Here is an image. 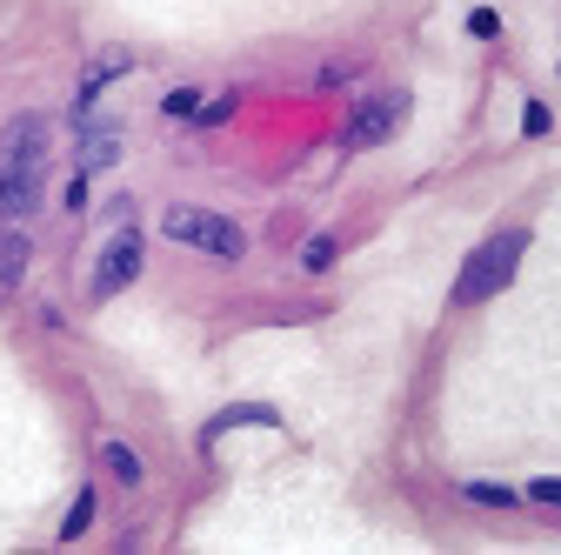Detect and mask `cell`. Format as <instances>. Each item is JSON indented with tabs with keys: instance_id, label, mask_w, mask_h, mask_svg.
<instances>
[{
	"instance_id": "8992f818",
	"label": "cell",
	"mask_w": 561,
	"mask_h": 555,
	"mask_svg": "<svg viewBox=\"0 0 561 555\" xmlns=\"http://www.w3.org/2000/svg\"><path fill=\"white\" fill-rule=\"evenodd\" d=\"M114 155H121V134L101 127V121H88V127H81V155H75V161H81V181L101 174V168H114Z\"/></svg>"
},
{
	"instance_id": "e0dca14e",
	"label": "cell",
	"mask_w": 561,
	"mask_h": 555,
	"mask_svg": "<svg viewBox=\"0 0 561 555\" xmlns=\"http://www.w3.org/2000/svg\"><path fill=\"white\" fill-rule=\"evenodd\" d=\"M301 261H308V268H314V274H321V268H328V261H334V241H328V235H314V241H308V248H301Z\"/></svg>"
},
{
	"instance_id": "9c48e42d",
	"label": "cell",
	"mask_w": 561,
	"mask_h": 555,
	"mask_svg": "<svg viewBox=\"0 0 561 555\" xmlns=\"http://www.w3.org/2000/svg\"><path fill=\"white\" fill-rule=\"evenodd\" d=\"M127 67H134V60H127V54H101V60H94V67H88V81H81V107H88V101H94V88H101V81H114V75H127Z\"/></svg>"
},
{
	"instance_id": "52a82bcc",
	"label": "cell",
	"mask_w": 561,
	"mask_h": 555,
	"mask_svg": "<svg viewBox=\"0 0 561 555\" xmlns=\"http://www.w3.org/2000/svg\"><path fill=\"white\" fill-rule=\"evenodd\" d=\"M228 429H280V415L267 401H234V408H221L215 422H207V435H228Z\"/></svg>"
},
{
	"instance_id": "ba28073f",
	"label": "cell",
	"mask_w": 561,
	"mask_h": 555,
	"mask_svg": "<svg viewBox=\"0 0 561 555\" xmlns=\"http://www.w3.org/2000/svg\"><path fill=\"white\" fill-rule=\"evenodd\" d=\"M101 462H107V468L127 482V489H140V455H134L127 442H101Z\"/></svg>"
},
{
	"instance_id": "277c9868",
	"label": "cell",
	"mask_w": 561,
	"mask_h": 555,
	"mask_svg": "<svg viewBox=\"0 0 561 555\" xmlns=\"http://www.w3.org/2000/svg\"><path fill=\"white\" fill-rule=\"evenodd\" d=\"M401 114H408V94H401V88L381 94V101H362L355 121H347V148H381L388 134L401 127Z\"/></svg>"
},
{
	"instance_id": "30bf717a",
	"label": "cell",
	"mask_w": 561,
	"mask_h": 555,
	"mask_svg": "<svg viewBox=\"0 0 561 555\" xmlns=\"http://www.w3.org/2000/svg\"><path fill=\"white\" fill-rule=\"evenodd\" d=\"M21 268H27V241L21 235H0V288H14Z\"/></svg>"
},
{
	"instance_id": "5bb4252c",
	"label": "cell",
	"mask_w": 561,
	"mask_h": 555,
	"mask_svg": "<svg viewBox=\"0 0 561 555\" xmlns=\"http://www.w3.org/2000/svg\"><path fill=\"white\" fill-rule=\"evenodd\" d=\"M194 107H201V94H194V88H174V94L161 101V114H174V121H194Z\"/></svg>"
},
{
	"instance_id": "7c38bea8",
	"label": "cell",
	"mask_w": 561,
	"mask_h": 555,
	"mask_svg": "<svg viewBox=\"0 0 561 555\" xmlns=\"http://www.w3.org/2000/svg\"><path fill=\"white\" fill-rule=\"evenodd\" d=\"M88 522H94V489L75 502V509H67V529H60V542H75V535H88Z\"/></svg>"
},
{
	"instance_id": "2e32d148",
	"label": "cell",
	"mask_w": 561,
	"mask_h": 555,
	"mask_svg": "<svg viewBox=\"0 0 561 555\" xmlns=\"http://www.w3.org/2000/svg\"><path fill=\"white\" fill-rule=\"evenodd\" d=\"M528 496L548 502V509H561V475H535V482H528Z\"/></svg>"
},
{
	"instance_id": "6da1fadb",
	"label": "cell",
	"mask_w": 561,
	"mask_h": 555,
	"mask_svg": "<svg viewBox=\"0 0 561 555\" xmlns=\"http://www.w3.org/2000/svg\"><path fill=\"white\" fill-rule=\"evenodd\" d=\"M47 181V121L21 114L0 134V222H27Z\"/></svg>"
},
{
	"instance_id": "8fae6325",
	"label": "cell",
	"mask_w": 561,
	"mask_h": 555,
	"mask_svg": "<svg viewBox=\"0 0 561 555\" xmlns=\"http://www.w3.org/2000/svg\"><path fill=\"white\" fill-rule=\"evenodd\" d=\"M468 502H488V509H515V489H502V482H468Z\"/></svg>"
},
{
	"instance_id": "9a60e30c",
	"label": "cell",
	"mask_w": 561,
	"mask_h": 555,
	"mask_svg": "<svg viewBox=\"0 0 561 555\" xmlns=\"http://www.w3.org/2000/svg\"><path fill=\"white\" fill-rule=\"evenodd\" d=\"M468 34H481V41H495V34H502V14H495V8H474V14H468Z\"/></svg>"
},
{
	"instance_id": "4fadbf2b",
	"label": "cell",
	"mask_w": 561,
	"mask_h": 555,
	"mask_svg": "<svg viewBox=\"0 0 561 555\" xmlns=\"http://www.w3.org/2000/svg\"><path fill=\"white\" fill-rule=\"evenodd\" d=\"M548 127H554L548 101H528V107H522V134H528V141H535V134H548Z\"/></svg>"
},
{
	"instance_id": "3957f363",
	"label": "cell",
	"mask_w": 561,
	"mask_h": 555,
	"mask_svg": "<svg viewBox=\"0 0 561 555\" xmlns=\"http://www.w3.org/2000/svg\"><path fill=\"white\" fill-rule=\"evenodd\" d=\"M161 235L201 248V254H215V261H241L248 254V235L228 222V215H207V207H168L161 215Z\"/></svg>"
},
{
	"instance_id": "5b68a950",
	"label": "cell",
	"mask_w": 561,
	"mask_h": 555,
	"mask_svg": "<svg viewBox=\"0 0 561 555\" xmlns=\"http://www.w3.org/2000/svg\"><path fill=\"white\" fill-rule=\"evenodd\" d=\"M140 254H148V248H140V235H134V228H121V235L107 241V254H101V268H94V295H101V302H107V295H121L134 274H140Z\"/></svg>"
},
{
	"instance_id": "7a4b0ae2",
	"label": "cell",
	"mask_w": 561,
	"mask_h": 555,
	"mask_svg": "<svg viewBox=\"0 0 561 555\" xmlns=\"http://www.w3.org/2000/svg\"><path fill=\"white\" fill-rule=\"evenodd\" d=\"M522 254H528V228H502L488 248H474V254H468L461 282H455V302H461V308H474V302H488V295H502V288L515 282Z\"/></svg>"
}]
</instances>
